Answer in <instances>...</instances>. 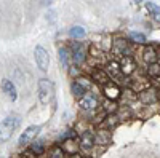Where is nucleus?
<instances>
[{
  "label": "nucleus",
  "instance_id": "1",
  "mask_svg": "<svg viewBox=\"0 0 160 158\" xmlns=\"http://www.w3.org/2000/svg\"><path fill=\"white\" fill-rule=\"evenodd\" d=\"M19 126V118L18 117H7L5 120L0 122V144L7 142L13 133L18 129Z\"/></svg>",
  "mask_w": 160,
  "mask_h": 158
},
{
  "label": "nucleus",
  "instance_id": "2",
  "mask_svg": "<svg viewBox=\"0 0 160 158\" xmlns=\"http://www.w3.org/2000/svg\"><path fill=\"white\" fill-rule=\"evenodd\" d=\"M37 89H38V101L42 104H48L55 96V85L48 78H40Z\"/></svg>",
  "mask_w": 160,
  "mask_h": 158
},
{
  "label": "nucleus",
  "instance_id": "3",
  "mask_svg": "<svg viewBox=\"0 0 160 158\" xmlns=\"http://www.w3.org/2000/svg\"><path fill=\"white\" fill-rule=\"evenodd\" d=\"M69 53H71V59L72 62L75 64H83L87 61V56H88V51H87V46L80 42H72L69 45Z\"/></svg>",
  "mask_w": 160,
  "mask_h": 158
},
{
  "label": "nucleus",
  "instance_id": "4",
  "mask_svg": "<svg viewBox=\"0 0 160 158\" xmlns=\"http://www.w3.org/2000/svg\"><path fill=\"white\" fill-rule=\"evenodd\" d=\"M34 58H35V64H37V67L40 70H48V65H50V55H48V51L43 48V46H40L37 45L35 50H34Z\"/></svg>",
  "mask_w": 160,
  "mask_h": 158
},
{
  "label": "nucleus",
  "instance_id": "5",
  "mask_svg": "<svg viewBox=\"0 0 160 158\" xmlns=\"http://www.w3.org/2000/svg\"><path fill=\"white\" fill-rule=\"evenodd\" d=\"M38 133H40V126L38 125H32L29 128H26L22 131V134L19 136V139H18V144L19 146H29L32 141H35Z\"/></svg>",
  "mask_w": 160,
  "mask_h": 158
},
{
  "label": "nucleus",
  "instance_id": "6",
  "mask_svg": "<svg viewBox=\"0 0 160 158\" xmlns=\"http://www.w3.org/2000/svg\"><path fill=\"white\" fill-rule=\"evenodd\" d=\"M0 88H2L3 94H5L10 101H16V99H18V89H16L15 83H13L11 80H8V78H3L2 83H0Z\"/></svg>",
  "mask_w": 160,
  "mask_h": 158
},
{
  "label": "nucleus",
  "instance_id": "7",
  "mask_svg": "<svg viewBox=\"0 0 160 158\" xmlns=\"http://www.w3.org/2000/svg\"><path fill=\"white\" fill-rule=\"evenodd\" d=\"M122 94V91H120L118 85L117 83H112V82H108L104 85V96L108 98L109 101H117Z\"/></svg>",
  "mask_w": 160,
  "mask_h": 158
},
{
  "label": "nucleus",
  "instance_id": "8",
  "mask_svg": "<svg viewBox=\"0 0 160 158\" xmlns=\"http://www.w3.org/2000/svg\"><path fill=\"white\" fill-rule=\"evenodd\" d=\"M78 105L82 107L83 110H93V109H96L98 107V98L96 96H93V94H85L80 98L78 101Z\"/></svg>",
  "mask_w": 160,
  "mask_h": 158
},
{
  "label": "nucleus",
  "instance_id": "9",
  "mask_svg": "<svg viewBox=\"0 0 160 158\" xmlns=\"http://www.w3.org/2000/svg\"><path fill=\"white\" fill-rule=\"evenodd\" d=\"M135 69H136V62H135V59L130 58V56H125L123 61L120 62V72H122L123 75L133 74V72H135Z\"/></svg>",
  "mask_w": 160,
  "mask_h": 158
},
{
  "label": "nucleus",
  "instance_id": "10",
  "mask_svg": "<svg viewBox=\"0 0 160 158\" xmlns=\"http://www.w3.org/2000/svg\"><path fill=\"white\" fill-rule=\"evenodd\" d=\"M96 144V139H95V134L90 133V131H85V133L80 136V147L85 149V150H90L93 146Z\"/></svg>",
  "mask_w": 160,
  "mask_h": 158
},
{
  "label": "nucleus",
  "instance_id": "11",
  "mask_svg": "<svg viewBox=\"0 0 160 158\" xmlns=\"http://www.w3.org/2000/svg\"><path fill=\"white\" fill-rule=\"evenodd\" d=\"M139 101L144 102V104H152L157 101V91L152 89V88H146L139 93Z\"/></svg>",
  "mask_w": 160,
  "mask_h": 158
},
{
  "label": "nucleus",
  "instance_id": "12",
  "mask_svg": "<svg viewBox=\"0 0 160 158\" xmlns=\"http://www.w3.org/2000/svg\"><path fill=\"white\" fill-rule=\"evenodd\" d=\"M111 50L115 53V55H118V56H123L125 53L128 51V42H127V40H123V38H117L115 42H112Z\"/></svg>",
  "mask_w": 160,
  "mask_h": 158
},
{
  "label": "nucleus",
  "instance_id": "13",
  "mask_svg": "<svg viewBox=\"0 0 160 158\" xmlns=\"http://www.w3.org/2000/svg\"><path fill=\"white\" fill-rule=\"evenodd\" d=\"M157 58H158V55H157V51H155L154 46H146V48H144V51H142V59L148 62V64L155 62Z\"/></svg>",
  "mask_w": 160,
  "mask_h": 158
},
{
  "label": "nucleus",
  "instance_id": "14",
  "mask_svg": "<svg viewBox=\"0 0 160 158\" xmlns=\"http://www.w3.org/2000/svg\"><path fill=\"white\" fill-rule=\"evenodd\" d=\"M59 61H61V64H62V67H64V69H69V65H71L72 59H71V53H69V50L66 48V46L59 48Z\"/></svg>",
  "mask_w": 160,
  "mask_h": 158
},
{
  "label": "nucleus",
  "instance_id": "15",
  "mask_svg": "<svg viewBox=\"0 0 160 158\" xmlns=\"http://www.w3.org/2000/svg\"><path fill=\"white\" fill-rule=\"evenodd\" d=\"M91 78L95 82H98L99 85H106V83L109 82V74H106L102 69H96L95 72L91 74Z\"/></svg>",
  "mask_w": 160,
  "mask_h": 158
},
{
  "label": "nucleus",
  "instance_id": "16",
  "mask_svg": "<svg viewBox=\"0 0 160 158\" xmlns=\"http://www.w3.org/2000/svg\"><path fill=\"white\" fill-rule=\"evenodd\" d=\"M95 139H98V142L102 144V146H109L111 144V134H109L108 129H99Z\"/></svg>",
  "mask_w": 160,
  "mask_h": 158
},
{
  "label": "nucleus",
  "instance_id": "17",
  "mask_svg": "<svg viewBox=\"0 0 160 158\" xmlns=\"http://www.w3.org/2000/svg\"><path fill=\"white\" fill-rule=\"evenodd\" d=\"M146 8L149 10V13H151V16L154 18V21H157L160 24V7L152 3V2H148V3H146Z\"/></svg>",
  "mask_w": 160,
  "mask_h": 158
},
{
  "label": "nucleus",
  "instance_id": "18",
  "mask_svg": "<svg viewBox=\"0 0 160 158\" xmlns=\"http://www.w3.org/2000/svg\"><path fill=\"white\" fill-rule=\"evenodd\" d=\"M48 158H66V152L61 146H51L48 150Z\"/></svg>",
  "mask_w": 160,
  "mask_h": 158
},
{
  "label": "nucleus",
  "instance_id": "19",
  "mask_svg": "<svg viewBox=\"0 0 160 158\" xmlns=\"http://www.w3.org/2000/svg\"><path fill=\"white\" fill-rule=\"evenodd\" d=\"M71 91H72L74 98H77V99H80L82 96H85V94H87V89H85L82 85H78L77 82H74V83H72V86H71Z\"/></svg>",
  "mask_w": 160,
  "mask_h": 158
},
{
  "label": "nucleus",
  "instance_id": "20",
  "mask_svg": "<svg viewBox=\"0 0 160 158\" xmlns=\"http://www.w3.org/2000/svg\"><path fill=\"white\" fill-rule=\"evenodd\" d=\"M69 35L72 38H83L87 35V31L82 27V26H74V27H71V31H69Z\"/></svg>",
  "mask_w": 160,
  "mask_h": 158
},
{
  "label": "nucleus",
  "instance_id": "21",
  "mask_svg": "<svg viewBox=\"0 0 160 158\" xmlns=\"http://www.w3.org/2000/svg\"><path fill=\"white\" fill-rule=\"evenodd\" d=\"M104 125H106V128H108V129H114L118 125V117L114 115V113H109L108 117L104 118Z\"/></svg>",
  "mask_w": 160,
  "mask_h": 158
},
{
  "label": "nucleus",
  "instance_id": "22",
  "mask_svg": "<svg viewBox=\"0 0 160 158\" xmlns=\"http://www.w3.org/2000/svg\"><path fill=\"white\" fill-rule=\"evenodd\" d=\"M29 150L34 152V153L38 156V155H43L45 147H43V144H42V142H35V141H32V142L29 144Z\"/></svg>",
  "mask_w": 160,
  "mask_h": 158
},
{
  "label": "nucleus",
  "instance_id": "23",
  "mask_svg": "<svg viewBox=\"0 0 160 158\" xmlns=\"http://www.w3.org/2000/svg\"><path fill=\"white\" fill-rule=\"evenodd\" d=\"M61 147H62V150H64V152H69L71 155H72V153H75V150H77V146H75V139L64 141V142L61 144Z\"/></svg>",
  "mask_w": 160,
  "mask_h": 158
},
{
  "label": "nucleus",
  "instance_id": "24",
  "mask_svg": "<svg viewBox=\"0 0 160 158\" xmlns=\"http://www.w3.org/2000/svg\"><path fill=\"white\" fill-rule=\"evenodd\" d=\"M148 75L152 77V78L160 77V64H157V62L149 64V67H148Z\"/></svg>",
  "mask_w": 160,
  "mask_h": 158
},
{
  "label": "nucleus",
  "instance_id": "25",
  "mask_svg": "<svg viewBox=\"0 0 160 158\" xmlns=\"http://www.w3.org/2000/svg\"><path fill=\"white\" fill-rule=\"evenodd\" d=\"M130 40L138 43V45H142V43H146V35L141 34V32H131L130 34Z\"/></svg>",
  "mask_w": 160,
  "mask_h": 158
},
{
  "label": "nucleus",
  "instance_id": "26",
  "mask_svg": "<svg viewBox=\"0 0 160 158\" xmlns=\"http://www.w3.org/2000/svg\"><path fill=\"white\" fill-rule=\"evenodd\" d=\"M108 67H109V74L112 75V77H118L120 74V64H117V62H114V61H111L109 64H108Z\"/></svg>",
  "mask_w": 160,
  "mask_h": 158
},
{
  "label": "nucleus",
  "instance_id": "27",
  "mask_svg": "<svg viewBox=\"0 0 160 158\" xmlns=\"http://www.w3.org/2000/svg\"><path fill=\"white\" fill-rule=\"evenodd\" d=\"M77 137V133H75V129H68L64 134L59 136V141L64 142V141H69V139H75Z\"/></svg>",
  "mask_w": 160,
  "mask_h": 158
},
{
  "label": "nucleus",
  "instance_id": "28",
  "mask_svg": "<svg viewBox=\"0 0 160 158\" xmlns=\"http://www.w3.org/2000/svg\"><path fill=\"white\" fill-rule=\"evenodd\" d=\"M75 82H77L78 85H82V86H83L87 91L91 88V82L88 80V78H85V77H78V78H75Z\"/></svg>",
  "mask_w": 160,
  "mask_h": 158
},
{
  "label": "nucleus",
  "instance_id": "29",
  "mask_svg": "<svg viewBox=\"0 0 160 158\" xmlns=\"http://www.w3.org/2000/svg\"><path fill=\"white\" fill-rule=\"evenodd\" d=\"M21 156H22V158H37V155H35L34 152H31V150H26Z\"/></svg>",
  "mask_w": 160,
  "mask_h": 158
},
{
  "label": "nucleus",
  "instance_id": "30",
  "mask_svg": "<svg viewBox=\"0 0 160 158\" xmlns=\"http://www.w3.org/2000/svg\"><path fill=\"white\" fill-rule=\"evenodd\" d=\"M55 0H42V5H45V7H48V5H51Z\"/></svg>",
  "mask_w": 160,
  "mask_h": 158
},
{
  "label": "nucleus",
  "instance_id": "31",
  "mask_svg": "<svg viewBox=\"0 0 160 158\" xmlns=\"http://www.w3.org/2000/svg\"><path fill=\"white\" fill-rule=\"evenodd\" d=\"M69 158H83V156L80 155V153H72V155H71Z\"/></svg>",
  "mask_w": 160,
  "mask_h": 158
},
{
  "label": "nucleus",
  "instance_id": "32",
  "mask_svg": "<svg viewBox=\"0 0 160 158\" xmlns=\"http://www.w3.org/2000/svg\"><path fill=\"white\" fill-rule=\"evenodd\" d=\"M157 99L160 101V91H157Z\"/></svg>",
  "mask_w": 160,
  "mask_h": 158
}]
</instances>
